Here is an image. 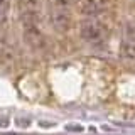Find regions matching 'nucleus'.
Listing matches in <instances>:
<instances>
[{
	"instance_id": "f257e3e1",
	"label": "nucleus",
	"mask_w": 135,
	"mask_h": 135,
	"mask_svg": "<svg viewBox=\"0 0 135 135\" xmlns=\"http://www.w3.org/2000/svg\"><path fill=\"white\" fill-rule=\"evenodd\" d=\"M79 36L84 42L91 46H101L108 37V29L101 19H98L96 15H90L79 24Z\"/></svg>"
},
{
	"instance_id": "f03ea898",
	"label": "nucleus",
	"mask_w": 135,
	"mask_h": 135,
	"mask_svg": "<svg viewBox=\"0 0 135 135\" xmlns=\"http://www.w3.org/2000/svg\"><path fill=\"white\" fill-rule=\"evenodd\" d=\"M49 24L57 32H66L71 27V0H49Z\"/></svg>"
},
{
	"instance_id": "7ed1b4c3",
	"label": "nucleus",
	"mask_w": 135,
	"mask_h": 135,
	"mask_svg": "<svg viewBox=\"0 0 135 135\" xmlns=\"http://www.w3.org/2000/svg\"><path fill=\"white\" fill-rule=\"evenodd\" d=\"M20 17L25 31L36 32L39 22V0H20Z\"/></svg>"
},
{
	"instance_id": "20e7f679",
	"label": "nucleus",
	"mask_w": 135,
	"mask_h": 135,
	"mask_svg": "<svg viewBox=\"0 0 135 135\" xmlns=\"http://www.w3.org/2000/svg\"><path fill=\"white\" fill-rule=\"evenodd\" d=\"M122 54L125 57L135 59V24H127L122 34Z\"/></svg>"
},
{
	"instance_id": "39448f33",
	"label": "nucleus",
	"mask_w": 135,
	"mask_h": 135,
	"mask_svg": "<svg viewBox=\"0 0 135 135\" xmlns=\"http://www.w3.org/2000/svg\"><path fill=\"white\" fill-rule=\"evenodd\" d=\"M8 12H10V0H0V25L7 22Z\"/></svg>"
}]
</instances>
